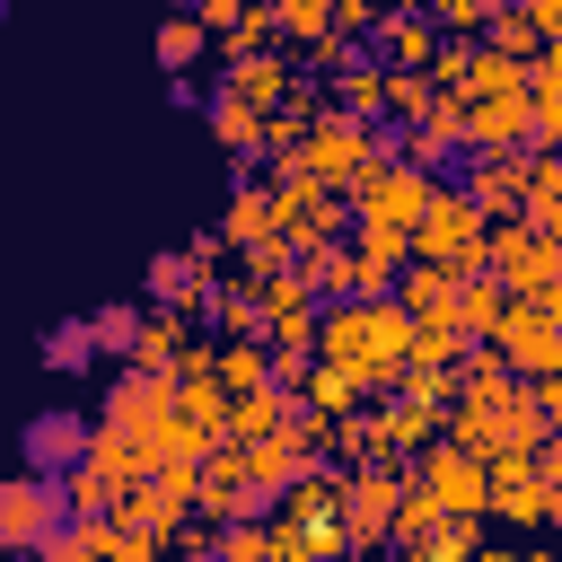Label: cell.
Here are the masks:
<instances>
[{
	"label": "cell",
	"instance_id": "27",
	"mask_svg": "<svg viewBox=\"0 0 562 562\" xmlns=\"http://www.w3.org/2000/svg\"><path fill=\"white\" fill-rule=\"evenodd\" d=\"M202 44H211V35H202L193 18H167V26H158V61H167V70H193Z\"/></svg>",
	"mask_w": 562,
	"mask_h": 562
},
{
	"label": "cell",
	"instance_id": "12",
	"mask_svg": "<svg viewBox=\"0 0 562 562\" xmlns=\"http://www.w3.org/2000/svg\"><path fill=\"white\" fill-rule=\"evenodd\" d=\"M290 404H299L307 422H325V430H334V422H351V404H360V378H351V369H325V360H307V378H299V395H290Z\"/></svg>",
	"mask_w": 562,
	"mask_h": 562
},
{
	"label": "cell",
	"instance_id": "24",
	"mask_svg": "<svg viewBox=\"0 0 562 562\" xmlns=\"http://www.w3.org/2000/svg\"><path fill=\"white\" fill-rule=\"evenodd\" d=\"M211 307H220V325H228V342H263V299L237 281V290H211Z\"/></svg>",
	"mask_w": 562,
	"mask_h": 562
},
{
	"label": "cell",
	"instance_id": "28",
	"mask_svg": "<svg viewBox=\"0 0 562 562\" xmlns=\"http://www.w3.org/2000/svg\"><path fill=\"white\" fill-rule=\"evenodd\" d=\"M44 360H53V369H79V360H88V334H79V325H53Z\"/></svg>",
	"mask_w": 562,
	"mask_h": 562
},
{
	"label": "cell",
	"instance_id": "8",
	"mask_svg": "<svg viewBox=\"0 0 562 562\" xmlns=\"http://www.w3.org/2000/svg\"><path fill=\"white\" fill-rule=\"evenodd\" d=\"M167 413H176V386L167 378H140V369H123L114 395H105V430H123V439H149Z\"/></svg>",
	"mask_w": 562,
	"mask_h": 562
},
{
	"label": "cell",
	"instance_id": "10",
	"mask_svg": "<svg viewBox=\"0 0 562 562\" xmlns=\"http://www.w3.org/2000/svg\"><path fill=\"white\" fill-rule=\"evenodd\" d=\"M430 61H439V35H430V18H413V9H404V18H386V26H378V70H395V79H422Z\"/></svg>",
	"mask_w": 562,
	"mask_h": 562
},
{
	"label": "cell",
	"instance_id": "16",
	"mask_svg": "<svg viewBox=\"0 0 562 562\" xmlns=\"http://www.w3.org/2000/svg\"><path fill=\"white\" fill-rule=\"evenodd\" d=\"M316 360H325V369H351V378H360V307H351V299L316 307Z\"/></svg>",
	"mask_w": 562,
	"mask_h": 562
},
{
	"label": "cell",
	"instance_id": "23",
	"mask_svg": "<svg viewBox=\"0 0 562 562\" xmlns=\"http://www.w3.org/2000/svg\"><path fill=\"white\" fill-rule=\"evenodd\" d=\"M211 132H220L237 158H263V114H255V105H237V97H211Z\"/></svg>",
	"mask_w": 562,
	"mask_h": 562
},
{
	"label": "cell",
	"instance_id": "25",
	"mask_svg": "<svg viewBox=\"0 0 562 562\" xmlns=\"http://www.w3.org/2000/svg\"><path fill=\"white\" fill-rule=\"evenodd\" d=\"M272 35H307V44H325V35H334V9H325V0H281V9H272Z\"/></svg>",
	"mask_w": 562,
	"mask_h": 562
},
{
	"label": "cell",
	"instance_id": "18",
	"mask_svg": "<svg viewBox=\"0 0 562 562\" xmlns=\"http://www.w3.org/2000/svg\"><path fill=\"white\" fill-rule=\"evenodd\" d=\"M79 439H88V422H70V413H44V422L26 430V448H35V474H70V465H79Z\"/></svg>",
	"mask_w": 562,
	"mask_h": 562
},
{
	"label": "cell",
	"instance_id": "14",
	"mask_svg": "<svg viewBox=\"0 0 562 562\" xmlns=\"http://www.w3.org/2000/svg\"><path fill=\"white\" fill-rule=\"evenodd\" d=\"M334 114H351V123H369L378 132V114H386V70L378 61H342V79H334Z\"/></svg>",
	"mask_w": 562,
	"mask_h": 562
},
{
	"label": "cell",
	"instance_id": "22",
	"mask_svg": "<svg viewBox=\"0 0 562 562\" xmlns=\"http://www.w3.org/2000/svg\"><path fill=\"white\" fill-rule=\"evenodd\" d=\"M53 492H61V509H70V518H114V509H123V492H114L105 474H88V465L53 474Z\"/></svg>",
	"mask_w": 562,
	"mask_h": 562
},
{
	"label": "cell",
	"instance_id": "7",
	"mask_svg": "<svg viewBox=\"0 0 562 562\" xmlns=\"http://www.w3.org/2000/svg\"><path fill=\"white\" fill-rule=\"evenodd\" d=\"M211 263H220V237H193V246H176V255H158L149 263V316H176L184 325V307H202L211 299Z\"/></svg>",
	"mask_w": 562,
	"mask_h": 562
},
{
	"label": "cell",
	"instance_id": "15",
	"mask_svg": "<svg viewBox=\"0 0 562 562\" xmlns=\"http://www.w3.org/2000/svg\"><path fill=\"white\" fill-rule=\"evenodd\" d=\"M211 386H220V404H228V395H255V386H272V360H263V342H211Z\"/></svg>",
	"mask_w": 562,
	"mask_h": 562
},
{
	"label": "cell",
	"instance_id": "17",
	"mask_svg": "<svg viewBox=\"0 0 562 562\" xmlns=\"http://www.w3.org/2000/svg\"><path fill=\"white\" fill-rule=\"evenodd\" d=\"M395 281H404L395 307H404L413 325H422V316H448V299H457V272H439V263H404Z\"/></svg>",
	"mask_w": 562,
	"mask_h": 562
},
{
	"label": "cell",
	"instance_id": "5",
	"mask_svg": "<svg viewBox=\"0 0 562 562\" xmlns=\"http://www.w3.org/2000/svg\"><path fill=\"white\" fill-rule=\"evenodd\" d=\"M422 202H430V176H413L404 158H378V167L351 184V220H360V228H404V237H413Z\"/></svg>",
	"mask_w": 562,
	"mask_h": 562
},
{
	"label": "cell",
	"instance_id": "21",
	"mask_svg": "<svg viewBox=\"0 0 562 562\" xmlns=\"http://www.w3.org/2000/svg\"><path fill=\"white\" fill-rule=\"evenodd\" d=\"M430 536H439V509L404 483V501H395V518H386V544H395V562H413V553H430Z\"/></svg>",
	"mask_w": 562,
	"mask_h": 562
},
{
	"label": "cell",
	"instance_id": "29",
	"mask_svg": "<svg viewBox=\"0 0 562 562\" xmlns=\"http://www.w3.org/2000/svg\"><path fill=\"white\" fill-rule=\"evenodd\" d=\"M483 18H492V9H483V0H448V9H439V18H430V35H439V26H457V35H474V26H483Z\"/></svg>",
	"mask_w": 562,
	"mask_h": 562
},
{
	"label": "cell",
	"instance_id": "3",
	"mask_svg": "<svg viewBox=\"0 0 562 562\" xmlns=\"http://www.w3.org/2000/svg\"><path fill=\"white\" fill-rule=\"evenodd\" d=\"M61 527H70V509H61L53 474H9L0 483V553H44Z\"/></svg>",
	"mask_w": 562,
	"mask_h": 562
},
{
	"label": "cell",
	"instance_id": "20",
	"mask_svg": "<svg viewBox=\"0 0 562 562\" xmlns=\"http://www.w3.org/2000/svg\"><path fill=\"white\" fill-rule=\"evenodd\" d=\"M176 360H184V325H176V316H140V334H132V369H140V378H167Z\"/></svg>",
	"mask_w": 562,
	"mask_h": 562
},
{
	"label": "cell",
	"instance_id": "13",
	"mask_svg": "<svg viewBox=\"0 0 562 562\" xmlns=\"http://www.w3.org/2000/svg\"><path fill=\"white\" fill-rule=\"evenodd\" d=\"M228 246H246V255L290 246V237H281V202H272V184H246V193L228 202Z\"/></svg>",
	"mask_w": 562,
	"mask_h": 562
},
{
	"label": "cell",
	"instance_id": "26",
	"mask_svg": "<svg viewBox=\"0 0 562 562\" xmlns=\"http://www.w3.org/2000/svg\"><path fill=\"white\" fill-rule=\"evenodd\" d=\"M79 334H88V351H132V334H140V307H97Z\"/></svg>",
	"mask_w": 562,
	"mask_h": 562
},
{
	"label": "cell",
	"instance_id": "11",
	"mask_svg": "<svg viewBox=\"0 0 562 562\" xmlns=\"http://www.w3.org/2000/svg\"><path fill=\"white\" fill-rule=\"evenodd\" d=\"M501 307H509V290H501L492 272H474V281H457V299H448V325L465 334V351H483V342H492V325H501Z\"/></svg>",
	"mask_w": 562,
	"mask_h": 562
},
{
	"label": "cell",
	"instance_id": "9",
	"mask_svg": "<svg viewBox=\"0 0 562 562\" xmlns=\"http://www.w3.org/2000/svg\"><path fill=\"white\" fill-rule=\"evenodd\" d=\"M220 97H237V105L272 114V105H290V61H281V53H228V79H220Z\"/></svg>",
	"mask_w": 562,
	"mask_h": 562
},
{
	"label": "cell",
	"instance_id": "6",
	"mask_svg": "<svg viewBox=\"0 0 562 562\" xmlns=\"http://www.w3.org/2000/svg\"><path fill=\"white\" fill-rule=\"evenodd\" d=\"M395 501H404V474H395V465H360V474H342V553H378Z\"/></svg>",
	"mask_w": 562,
	"mask_h": 562
},
{
	"label": "cell",
	"instance_id": "19",
	"mask_svg": "<svg viewBox=\"0 0 562 562\" xmlns=\"http://www.w3.org/2000/svg\"><path fill=\"white\" fill-rule=\"evenodd\" d=\"M457 360H465V334H457L448 316H422V325H413V351H404V369H430V378H448Z\"/></svg>",
	"mask_w": 562,
	"mask_h": 562
},
{
	"label": "cell",
	"instance_id": "4",
	"mask_svg": "<svg viewBox=\"0 0 562 562\" xmlns=\"http://www.w3.org/2000/svg\"><path fill=\"white\" fill-rule=\"evenodd\" d=\"M404 483H413L439 518H483V492H492V483H483V457H465V448H448V439H430Z\"/></svg>",
	"mask_w": 562,
	"mask_h": 562
},
{
	"label": "cell",
	"instance_id": "1",
	"mask_svg": "<svg viewBox=\"0 0 562 562\" xmlns=\"http://www.w3.org/2000/svg\"><path fill=\"white\" fill-rule=\"evenodd\" d=\"M413 263H439V272H457V281L483 272V220L465 211L457 184H430V202H422V220H413Z\"/></svg>",
	"mask_w": 562,
	"mask_h": 562
},
{
	"label": "cell",
	"instance_id": "2",
	"mask_svg": "<svg viewBox=\"0 0 562 562\" xmlns=\"http://www.w3.org/2000/svg\"><path fill=\"white\" fill-rule=\"evenodd\" d=\"M483 351H492L509 378H553V360H562V334H553V299H509Z\"/></svg>",
	"mask_w": 562,
	"mask_h": 562
}]
</instances>
